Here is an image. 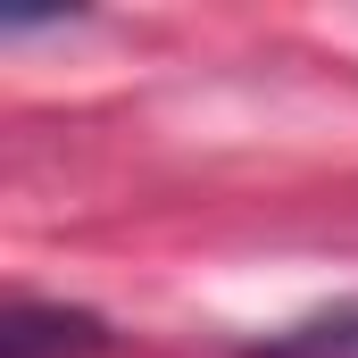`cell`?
I'll list each match as a JSON object with an SVG mask.
<instances>
[{"label": "cell", "mask_w": 358, "mask_h": 358, "mask_svg": "<svg viewBox=\"0 0 358 358\" xmlns=\"http://www.w3.org/2000/svg\"><path fill=\"white\" fill-rule=\"evenodd\" d=\"M242 358H358V300H334L317 317H292L283 334L250 342Z\"/></svg>", "instance_id": "7a4b0ae2"}, {"label": "cell", "mask_w": 358, "mask_h": 358, "mask_svg": "<svg viewBox=\"0 0 358 358\" xmlns=\"http://www.w3.org/2000/svg\"><path fill=\"white\" fill-rule=\"evenodd\" d=\"M108 350H117L108 317L67 308V300H34V292H17L8 317H0V358H108Z\"/></svg>", "instance_id": "6da1fadb"}]
</instances>
